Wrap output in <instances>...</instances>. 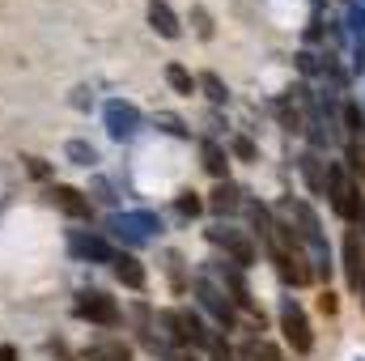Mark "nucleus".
Masks as SVG:
<instances>
[{
  "label": "nucleus",
  "mask_w": 365,
  "mask_h": 361,
  "mask_svg": "<svg viewBox=\"0 0 365 361\" xmlns=\"http://www.w3.org/2000/svg\"><path fill=\"white\" fill-rule=\"evenodd\" d=\"M284 213L297 221V238H302V247L310 251V264H314V276H331V247H327V234H323V225H319V217H314V208L306 204V200H284Z\"/></svg>",
  "instance_id": "nucleus-1"
},
{
  "label": "nucleus",
  "mask_w": 365,
  "mask_h": 361,
  "mask_svg": "<svg viewBox=\"0 0 365 361\" xmlns=\"http://www.w3.org/2000/svg\"><path fill=\"white\" fill-rule=\"evenodd\" d=\"M73 315L81 323H93V327H119V319H123L119 302L110 293H102V289H81L77 302H73Z\"/></svg>",
  "instance_id": "nucleus-2"
},
{
  "label": "nucleus",
  "mask_w": 365,
  "mask_h": 361,
  "mask_svg": "<svg viewBox=\"0 0 365 361\" xmlns=\"http://www.w3.org/2000/svg\"><path fill=\"white\" fill-rule=\"evenodd\" d=\"M327 195H331V208L344 221H357V213H361V187L349 179V171L340 162H327Z\"/></svg>",
  "instance_id": "nucleus-3"
},
{
  "label": "nucleus",
  "mask_w": 365,
  "mask_h": 361,
  "mask_svg": "<svg viewBox=\"0 0 365 361\" xmlns=\"http://www.w3.org/2000/svg\"><path fill=\"white\" fill-rule=\"evenodd\" d=\"M158 323L166 327V340L170 345H204V349L212 345V336L204 332V323H200L195 310H162Z\"/></svg>",
  "instance_id": "nucleus-4"
},
{
  "label": "nucleus",
  "mask_w": 365,
  "mask_h": 361,
  "mask_svg": "<svg viewBox=\"0 0 365 361\" xmlns=\"http://www.w3.org/2000/svg\"><path fill=\"white\" fill-rule=\"evenodd\" d=\"M106 230H110L115 238L140 247V243H149L153 234H162V217H158V213H115V217L106 221Z\"/></svg>",
  "instance_id": "nucleus-5"
},
{
  "label": "nucleus",
  "mask_w": 365,
  "mask_h": 361,
  "mask_svg": "<svg viewBox=\"0 0 365 361\" xmlns=\"http://www.w3.org/2000/svg\"><path fill=\"white\" fill-rule=\"evenodd\" d=\"M191 293H195V298H200V306L217 319V327H225V332H230V327L238 323V306H234V302L225 298V289H221V285H212L208 276H195V280H191Z\"/></svg>",
  "instance_id": "nucleus-6"
},
{
  "label": "nucleus",
  "mask_w": 365,
  "mask_h": 361,
  "mask_svg": "<svg viewBox=\"0 0 365 361\" xmlns=\"http://www.w3.org/2000/svg\"><path fill=\"white\" fill-rule=\"evenodd\" d=\"M280 332H284V345L293 349V353H310L314 349V332H310V319H306V310L293 302V298H284L280 302Z\"/></svg>",
  "instance_id": "nucleus-7"
},
{
  "label": "nucleus",
  "mask_w": 365,
  "mask_h": 361,
  "mask_svg": "<svg viewBox=\"0 0 365 361\" xmlns=\"http://www.w3.org/2000/svg\"><path fill=\"white\" fill-rule=\"evenodd\" d=\"M208 243H212V247H225V255H230L234 268H251V264H255V243H251L242 230L212 225V230H208Z\"/></svg>",
  "instance_id": "nucleus-8"
},
{
  "label": "nucleus",
  "mask_w": 365,
  "mask_h": 361,
  "mask_svg": "<svg viewBox=\"0 0 365 361\" xmlns=\"http://www.w3.org/2000/svg\"><path fill=\"white\" fill-rule=\"evenodd\" d=\"M47 200H51L64 217H73V221H90V217H93V204H90V195H86L81 187L51 183V187H47Z\"/></svg>",
  "instance_id": "nucleus-9"
},
{
  "label": "nucleus",
  "mask_w": 365,
  "mask_h": 361,
  "mask_svg": "<svg viewBox=\"0 0 365 361\" xmlns=\"http://www.w3.org/2000/svg\"><path fill=\"white\" fill-rule=\"evenodd\" d=\"M102 115H106V132H110L115 141H132V136L140 132V111H136L132 102H123V98H110Z\"/></svg>",
  "instance_id": "nucleus-10"
},
{
  "label": "nucleus",
  "mask_w": 365,
  "mask_h": 361,
  "mask_svg": "<svg viewBox=\"0 0 365 361\" xmlns=\"http://www.w3.org/2000/svg\"><path fill=\"white\" fill-rule=\"evenodd\" d=\"M68 251L77 260H90V264H110L115 260V247L106 238L90 234V230H68Z\"/></svg>",
  "instance_id": "nucleus-11"
},
{
  "label": "nucleus",
  "mask_w": 365,
  "mask_h": 361,
  "mask_svg": "<svg viewBox=\"0 0 365 361\" xmlns=\"http://www.w3.org/2000/svg\"><path fill=\"white\" fill-rule=\"evenodd\" d=\"M297 171H302V179L310 187V195H327V162H323L314 149H306V153L297 158Z\"/></svg>",
  "instance_id": "nucleus-12"
},
{
  "label": "nucleus",
  "mask_w": 365,
  "mask_h": 361,
  "mask_svg": "<svg viewBox=\"0 0 365 361\" xmlns=\"http://www.w3.org/2000/svg\"><path fill=\"white\" fill-rule=\"evenodd\" d=\"M217 276H221V289H230V302H234V306L255 310V298H251V289H247L242 268H225V264H217Z\"/></svg>",
  "instance_id": "nucleus-13"
},
{
  "label": "nucleus",
  "mask_w": 365,
  "mask_h": 361,
  "mask_svg": "<svg viewBox=\"0 0 365 361\" xmlns=\"http://www.w3.org/2000/svg\"><path fill=\"white\" fill-rule=\"evenodd\" d=\"M110 272H115V280L119 285H128V289H145V264L136 260V255H123V251H115V260H110Z\"/></svg>",
  "instance_id": "nucleus-14"
},
{
  "label": "nucleus",
  "mask_w": 365,
  "mask_h": 361,
  "mask_svg": "<svg viewBox=\"0 0 365 361\" xmlns=\"http://www.w3.org/2000/svg\"><path fill=\"white\" fill-rule=\"evenodd\" d=\"M149 26H153L162 39H179L182 34L179 17H175V9H170L166 0H149Z\"/></svg>",
  "instance_id": "nucleus-15"
},
{
  "label": "nucleus",
  "mask_w": 365,
  "mask_h": 361,
  "mask_svg": "<svg viewBox=\"0 0 365 361\" xmlns=\"http://www.w3.org/2000/svg\"><path fill=\"white\" fill-rule=\"evenodd\" d=\"M86 361H132V345L128 340H93L81 349Z\"/></svg>",
  "instance_id": "nucleus-16"
},
{
  "label": "nucleus",
  "mask_w": 365,
  "mask_h": 361,
  "mask_svg": "<svg viewBox=\"0 0 365 361\" xmlns=\"http://www.w3.org/2000/svg\"><path fill=\"white\" fill-rule=\"evenodd\" d=\"M344 272H349V285L357 289L361 276H365V255H361V238H357V230L344 234Z\"/></svg>",
  "instance_id": "nucleus-17"
},
{
  "label": "nucleus",
  "mask_w": 365,
  "mask_h": 361,
  "mask_svg": "<svg viewBox=\"0 0 365 361\" xmlns=\"http://www.w3.org/2000/svg\"><path fill=\"white\" fill-rule=\"evenodd\" d=\"M238 204H242V191L234 187V183H217L212 187V195H208V208L217 213V217H230V213H238Z\"/></svg>",
  "instance_id": "nucleus-18"
},
{
  "label": "nucleus",
  "mask_w": 365,
  "mask_h": 361,
  "mask_svg": "<svg viewBox=\"0 0 365 361\" xmlns=\"http://www.w3.org/2000/svg\"><path fill=\"white\" fill-rule=\"evenodd\" d=\"M200 158H204V171H208L212 179L225 183V175H230V153H225L217 141H200Z\"/></svg>",
  "instance_id": "nucleus-19"
},
{
  "label": "nucleus",
  "mask_w": 365,
  "mask_h": 361,
  "mask_svg": "<svg viewBox=\"0 0 365 361\" xmlns=\"http://www.w3.org/2000/svg\"><path fill=\"white\" fill-rule=\"evenodd\" d=\"M182 264H187V260H182L179 251H166V276H170V289H175V293H187V289H191V276H187Z\"/></svg>",
  "instance_id": "nucleus-20"
},
{
  "label": "nucleus",
  "mask_w": 365,
  "mask_h": 361,
  "mask_svg": "<svg viewBox=\"0 0 365 361\" xmlns=\"http://www.w3.org/2000/svg\"><path fill=\"white\" fill-rule=\"evenodd\" d=\"M344 162H349V171L365 183V141L361 136H353V141L344 145Z\"/></svg>",
  "instance_id": "nucleus-21"
},
{
  "label": "nucleus",
  "mask_w": 365,
  "mask_h": 361,
  "mask_svg": "<svg viewBox=\"0 0 365 361\" xmlns=\"http://www.w3.org/2000/svg\"><path fill=\"white\" fill-rule=\"evenodd\" d=\"M64 153H68V162H73V166H93V162H98V149H93L90 141H68V145H64Z\"/></svg>",
  "instance_id": "nucleus-22"
},
{
  "label": "nucleus",
  "mask_w": 365,
  "mask_h": 361,
  "mask_svg": "<svg viewBox=\"0 0 365 361\" xmlns=\"http://www.w3.org/2000/svg\"><path fill=\"white\" fill-rule=\"evenodd\" d=\"M166 86L175 93H195V77H191L182 64H166Z\"/></svg>",
  "instance_id": "nucleus-23"
},
{
  "label": "nucleus",
  "mask_w": 365,
  "mask_h": 361,
  "mask_svg": "<svg viewBox=\"0 0 365 361\" xmlns=\"http://www.w3.org/2000/svg\"><path fill=\"white\" fill-rule=\"evenodd\" d=\"M195 90H204L212 102H230V90H225V81H221L217 73H200V77H195Z\"/></svg>",
  "instance_id": "nucleus-24"
},
{
  "label": "nucleus",
  "mask_w": 365,
  "mask_h": 361,
  "mask_svg": "<svg viewBox=\"0 0 365 361\" xmlns=\"http://www.w3.org/2000/svg\"><path fill=\"white\" fill-rule=\"evenodd\" d=\"M175 208H179L182 217H200V213H204V200H200V195H195V191L187 187V191H179V200H175Z\"/></svg>",
  "instance_id": "nucleus-25"
},
{
  "label": "nucleus",
  "mask_w": 365,
  "mask_h": 361,
  "mask_svg": "<svg viewBox=\"0 0 365 361\" xmlns=\"http://www.w3.org/2000/svg\"><path fill=\"white\" fill-rule=\"evenodd\" d=\"M230 153H234L238 162H255V153H259V149H255V141H251V136H234V141H230Z\"/></svg>",
  "instance_id": "nucleus-26"
},
{
  "label": "nucleus",
  "mask_w": 365,
  "mask_h": 361,
  "mask_svg": "<svg viewBox=\"0 0 365 361\" xmlns=\"http://www.w3.org/2000/svg\"><path fill=\"white\" fill-rule=\"evenodd\" d=\"M344 123H349V132H353V136H361V132H365V115H361V106H357V102H344Z\"/></svg>",
  "instance_id": "nucleus-27"
},
{
  "label": "nucleus",
  "mask_w": 365,
  "mask_h": 361,
  "mask_svg": "<svg viewBox=\"0 0 365 361\" xmlns=\"http://www.w3.org/2000/svg\"><path fill=\"white\" fill-rule=\"evenodd\" d=\"M349 26H353V34L365 43V4H353L349 9Z\"/></svg>",
  "instance_id": "nucleus-28"
},
{
  "label": "nucleus",
  "mask_w": 365,
  "mask_h": 361,
  "mask_svg": "<svg viewBox=\"0 0 365 361\" xmlns=\"http://www.w3.org/2000/svg\"><path fill=\"white\" fill-rule=\"evenodd\" d=\"M191 17H195V30H200V39H212V17H208L204 9H191Z\"/></svg>",
  "instance_id": "nucleus-29"
},
{
  "label": "nucleus",
  "mask_w": 365,
  "mask_h": 361,
  "mask_svg": "<svg viewBox=\"0 0 365 361\" xmlns=\"http://www.w3.org/2000/svg\"><path fill=\"white\" fill-rule=\"evenodd\" d=\"M208 353H212V361H234V349H230L225 340H217V336H212V345H208Z\"/></svg>",
  "instance_id": "nucleus-30"
},
{
  "label": "nucleus",
  "mask_w": 365,
  "mask_h": 361,
  "mask_svg": "<svg viewBox=\"0 0 365 361\" xmlns=\"http://www.w3.org/2000/svg\"><path fill=\"white\" fill-rule=\"evenodd\" d=\"M26 171H30L34 179H51V166H47L43 158H26Z\"/></svg>",
  "instance_id": "nucleus-31"
},
{
  "label": "nucleus",
  "mask_w": 365,
  "mask_h": 361,
  "mask_svg": "<svg viewBox=\"0 0 365 361\" xmlns=\"http://www.w3.org/2000/svg\"><path fill=\"white\" fill-rule=\"evenodd\" d=\"M158 123H162V128H166L170 136H187V128H182V123L175 119V115H158Z\"/></svg>",
  "instance_id": "nucleus-32"
},
{
  "label": "nucleus",
  "mask_w": 365,
  "mask_h": 361,
  "mask_svg": "<svg viewBox=\"0 0 365 361\" xmlns=\"http://www.w3.org/2000/svg\"><path fill=\"white\" fill-rule=\"evenodd\" d=\"M255 357H259V361H284L276 345H255Z\"/></svg>",
  "instance_id": "nucleus-33"
},
{
  "label": "nucleus",
  "mask_w": 365,
  "mask_h": 361,
  "mask_svg": "<svg viewBox=\"0 0 365 361\" xmlns=\"http://www.w3.org/2000/svg\"><path fill=\"white\" fill-rule=\"evenodd\" d=\"M319 306H323V315H336V306H340V298H336V293L327 289V293L319 298Z\"/></svg>",
  "instance_id": "nucleus-34"
},
{
  "label": "nucleus",
  "mask_w": 365,
  "mask_h": 361,
  "mask_svg": "<svg viewBox=\"0 0 365 361\" xmlns=\"http://www.w3.org/2000/svg\"><path fill=\"white\" fill-rule=\"evenodd\" d=\"M297 68H302V73H314L319 64H314V56H310V51H297Z\"/></svg>",
  "instance_id": "nucleus-35"
},
{
  "label": "nucleus",
  "mask_w": 365,
  "mask_h": 361,
  "mask_svg": "<svg viewBox=\"0 0 365 361\" xmlns=\"http://www.w3.org/2000/svg\"><path fill=\"white\" fill-rule=\"evenodd\" d=\"M90 102H93V98H90V90H77V98H73V106H81V111H86Z\"/></svg>",
  "instance_id": "nucleus-36"
},
{
  "label": "nucleus",
  "mask_w": 365,
  "mask_h": 361,
  "mask_svg": "<svg viewBox=\"0 0 365 361\" xmlns=\"http://www.w3.org/2000/svg\"><path fill=\"white\" fill-rule=\"evenodd\" d=\"M0 361H17V349L13 345H0Z\"/></svg>",
  "instance_id": "nucleus-37"
},
{
  "label": "nucleus",
  "mask_w": 365,
  "mask_h": 361,
  "mask_svg": "<svg viewBox=\"0 0 365 361\" xmlns=\"http://www.w3.org/2000/svg\"><path fill=\"white\" fill-rule=\"evenodd\" d=\"M162 361H179V353H162Z\"/></svg>",
  "instance_id": "nucleus-38"
},
{
  "label": "nucleus",
  "mask_w": 365,
  "mask_h": 361,
  "mask_svg": "<svg viewBox=\"0 0 365 361\" xmlns=\"http://www.w3.org/2000/svg\"><path fill=\"white\" fill-rule=\"evenodd\" d=\"M357 293H361V298H365V276H361V285H357Z\"/></svg>",
  "instance_id": "nucleus-39"
},
{
  "label": "nucleus",
  "mask_w": 365,
  "mask_h": 361,
  "mask_svg": "<svg viewBox=\"0 0 365 361\" xmlns=\"http://www.w3.org/2000/svg\"><path fill=\"white\" fill-rule=\"evenodd\" d=\"M179 361H200V357H179Z\"/></svg>",
  "instance_id": "nucleus-40"
}]
</instances>
